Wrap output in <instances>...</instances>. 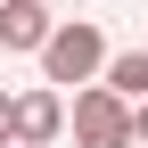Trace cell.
<instances>
[{
    "label": "cell",
    "instance_id": "cell-3",
    "mask_svg": "<svg viewBox=\"0 0 148 148\" xmlns=\"http://www.w3.org/2000/svg\"><path fill=\"white\" fill-rule=\"evenodd\" d=\"M49 33H58L49 0H0V49H49Z\"/></svg>",
    "mask_w": 148,
    "mask_h": 148
},
{
    "label": "cell",
    "instance_id": "cell-4",
    "mask_svg": "<svg viewBox=\"0 0 148 148\" xmlns=\"http://www.w3.org/2000/svg\"><path fill=\"white\" fill-rule=\"evenodd\" d=\"M66 132V99L58 90H25V99H16V148H49Z\"/></svg>",
    "mask_w": 148,
    "mask_h": 148
},
{
    "label": "cell",
    "instance_id": "cell-2",
    "mask_svg": "<svg viewBox=\"0 0 148 148\" xmlns=\"http://www.w3.org/2000/svg\"><path fill=\"white\" fill-rule=\"evenodd\" d=\"M99 66H107V41H99V25H82V16L58 25L49 49H41V74H49V82H90Z\"/></svg>",
    "mask_w": 148,
    "mask_h": 148
},
{
    "label": "cell",
    "instance_id": "cell-7",
    "mask_svg": "<svg viewBox=\"0 0 148 148\" xmlns=\"http://www.w3.org/2000/svg\"><path fill=\"white\" fill-rule=\"evenodd\" d=\"M132 148H148V107H140V115H132Z\"/></svg>",
    "mask_w": 148,
    "mask_h": 148
},
{
    "label": "cell",
    "instance_id": "cell-5",
    "mask_svg": "<svg viewBox=\"0 0 148 148\" xmlns=\"http://www.w3.org/2000/svg\"><path fill=\"white\" fill-rule=\"evenodd\" d=\"M107 90H115V99H132V107H148V49L107 58Z\"/></svg>",
    "mask_w": 148,
    "mask_h": 148
},
{
    "label": "cell",
    "instance_id": "cell-1",
    "mask_svg": "<svg viewBox=\"0 0 148 148\" xmlns=\"http://www.w3.org/2000/svg\"><path fill=\"white\" fill-rule=\"evenodd\" d=\"M132 99H115L107 82H90L82 99H74V148H132Z\"/></svg>",
    "mask_w": 148,
    "mask_h": 148
},
{
    "label": "cell",
    "instance_id": "cell-6",
    "mask_svg": "<svg viewBox=\"0 0 148 148\" xmlns=\"http://www.w3.org/2000/svg\"><path fill=\"white\" fill-rule=\"evenodd\" d=\"M0 148H16V99L0 90Z\"/></svg>",
    "mask_w": 148,
    "mask_h": 148
}]
</instances>
